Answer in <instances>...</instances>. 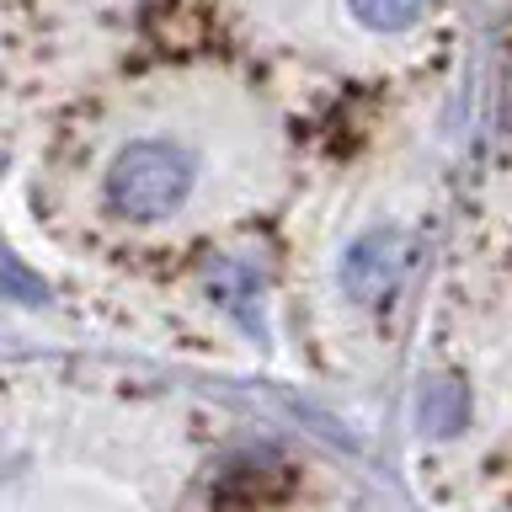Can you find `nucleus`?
I'll return each mask as SVG.
<instances>
[{"label": "nucleus", "instance_id": "obj_5", "mask_svg": "<svg viewBox=\"0 0 512 512\" xmlns=\"http://www.w3.org/2000/svg\"><path fill=\"white\" fill-rule=\"evenodd\" d=\"M464 416H470V400H464L459 384H448V379L427 384V395H422V427H432V432H459Z\"/></svg>", "mask_w": 512, "mask_h": 512}, {"label": "nucleus", "instance_id": "obj_3", "mask_svg": "<svg viewBox=\"0 0 512 512\" xmlns=\"http://www.w3.org/2000/svg\"><path fill=\"white\" fill-rule=\"evenodd\" d=\"M400 272H406V246L395 230H368L347 246L342 256V288L358 304H379L395 294Z\"/></svg>", "mask_w": 512, "mask_h": 512}, {"label": "nucleus", "instance_id": "obj_4", "mask_svg": "<svg viewBox=\"0 0 512 512\" xmlns=\"http://www.w3.org/2000/svg\"><path fill=\"white\" fill-rule=\"evenodd\" d=\"M347 6L368 32H406L427 16L432 0H347Z\"/></svg>", "mask_w": 512, "mask_h": 512}, {"label": "nucleus", "instance_id": "obj_7", "mask_svg": "<svg viewBox=\"0 0 512 512\" xmlns=\"http://www.w3.org/2000/svg\"><path fill=\"white\" fill-rule=\"evenodd\" d=\"M0 294L16 299V304H43V299H48V288H43V278H32L22 262L0 256Z\"/></svg>", "mask_w": 512, "mask_h": 512}, {"label": "nucleus", "instance_id": "obj_6", "mask_svg": "<svg viewBox=\"0 0 512 512\" xmlns=\"http://www.w3.org/2000/svg\"><path fill=\"white\" fill-rule=\"evenodd\" d=\"M251 294H256V283L246 278V272H235V267H224L219 278H214V299H219V310H230L246 331H262V326L251 320V310L240 304V299H251Z\"/></svg>", "mask_w": 512, "mask_h": 512}, {"label": "nucleus", "instance_id": "obj_2", "mask_svg": "<svg viewBox=\"0 0 512 512\" xmlns=\"http://www.w3.org/2000/svg\"><path fill=\"white\" fill-rule=\"evenodd\" d=\"M294 491V464L278 454H240L214 475L208 512H278Z\"/></svg>", "mask_w": 512, "mask_h": 512}, {"label": "nucleus", "instance_id": "obj_1", "mask_svg": "<svg viewBox=\"0 0 512 512\" xmlns=\"http://www.w3.org/2000/svg\"><path fill=\"white\" fill-rule=\"evenodd\" d=\"M192 176H198V166H192V155L182 144L134 139V144H123L107 166V208L123 219H139V224L166 219L187 203Z\"/></svg>", "mask_w": 512, "mask_h": 512}]
</instances>
